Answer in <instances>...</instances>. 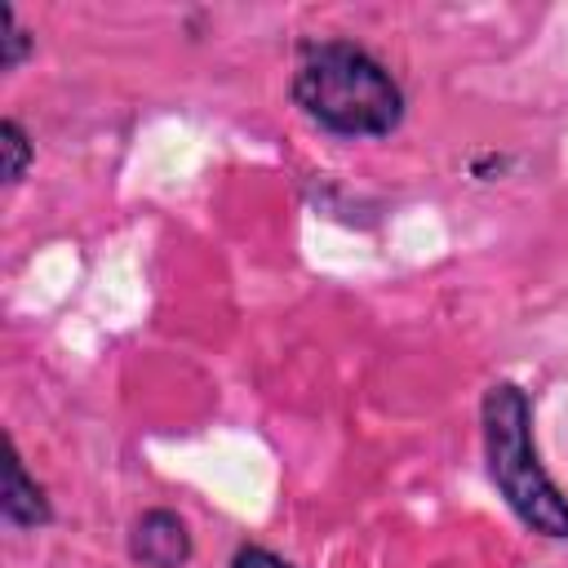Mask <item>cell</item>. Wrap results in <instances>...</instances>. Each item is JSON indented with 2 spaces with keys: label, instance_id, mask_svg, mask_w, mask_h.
<instances>
[{
  "label": "cell",
  "instance_id": "1",
  "mask_svg": "<svg viewBox=\"0 0 568 568\" xmlns=\"http://www.w3.org/2000/svg\"><path fill=\"white\" fill-rule=\"evenodd\" d=\"M293 102L337 138H386L404 120L395 75L351 40H320L293 71Z\"/></svg>",
  "mask_w": 568,
  "mask_h": 568
},
{
  "label": "cell",
  "instance_id": "6",
  "mask_svg": "<svg viewBox=\"0 0 568 568\" xmlns=\"http://www.w3.org/2000/svg\"><path fill=\"white\" fill-rule=\"evenodd\" d=\"M0 22H4V36H0V40H4V58H0V62H4V71H9V67H18V58H22V49H27V36H22V27L13 22V9H0Z\"/></svg>",
  "mask_w": 568,
  "mask_h": 568
},
{
  "label": "cell",
  "instance_id": "2",
  "mask_svg": "<svg viewBox=\"0 0 568 568\" xmlns=\"http://www.w3.org/2000/svg\"><path fill=\"white\" fill-rule=\"evenodd\" d=\"M484 448H488V475L506 506L541 537L564 541L568 537V497L555 488L546 466L532 448V408L528 395L510 382H497L484 395Z\"/></svg>",
  "mask_w": 568,
  "mask_h": 568
},
{
  "label": "cell",
  "instance_id": "3",
  "mask_svg": "<svg viewBox=\"0 0 568 568\" xmlns=\"http://www.w3.org/2000/svg\"><path fill=\"white\" fill-rule=\"evenodd\" d=\"M133 555L151 568H182L191 559V537L186 524L169 510H146L133 528Z\"/></svg>",
  "mask_w": 568,
  "mask_h": 568
},
{
  "label": "cell",
  "instance_id": "5",
  "mask_svg": "<svg viewBox=\"0 0 568 568\" xmlns=\"http://www.w3.org/2000/svg\"><path fill=\"white\" fill-rule=\"evenodd\" d=\"M4 182H18L22 178V169H27V160H31V142H27V133L18 129V120H4Z\"/></svg>",
  "mask_w": 568,
  "mask_h": 568
},
{
  "label": "cell",
  "instance_id": "7",
  "mask_svg": "<svg viewBox=\"0 0 568 568\" xmlns=\"http://www.w3.org/2000/svg\"><path fill=\"white\" fill-rule=\"evenodd\" d=\"M231 568H293V564H288V559H280V555H275V550H266V546H244V550H235Z\"/></svg>",
  "mask_w": 568,
  "mask_h": 568
},
{
  "label": "cell",
  "instance_id": "4",
  "mask_svg": "<svg viewBox=\"0 0 568 568\" xmlns=\"http://www.w3.org/2000/svg\"><path fill=\"white\" fill-rule=\"evenodd\" d=\"M0 515H4L9 528H36V524L49 519L44 493H40V484L27 479L22 457H18L13 444H9V462H4V497H0Z\"/></svg>",
  "mask_w": 568,
  "mask_h": 568
}]
</instances>
